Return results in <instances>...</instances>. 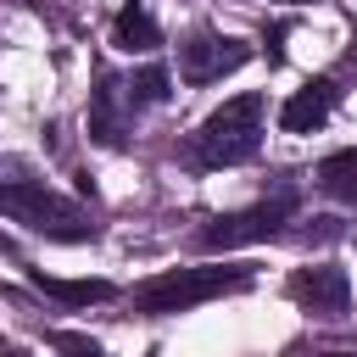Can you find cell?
<instances>
[{
    "label": "cell",
    "mask_w": 357,
    "mask_h": 357,
    "mask_svg": "<svg viewBox=\"0 0 357 357\" xmlns=\"http://www.w3.org/2000/svg\"><path fill=\"white\" fill-rule=\"evenodd\" d=\"M0 212L28 223L33 234H50V240H84L95 234L89 212L78 201H67L61 190L45 184V173L22 156H0Z\"/></svg>",
    "instance_id": "cell-1"
},
{
    "label": "cell",
    "mask_w": 357,
    "mask_h": 357,
    "mask_svg": "<svg viewBox=\"0 0 357 357\" xmlns=\"http://www.w3.org/2000/svg\"><path fill=\"white\" fill-rule=\"evenodd\" d=\"M262 134H268V100L262 95H234V100H223L218 112L201 117L184 156L195 167H240L262 151Z\"/></svg>",
    "instance_id": "cell-2"
},
{
    "label": "cell",
    "mask_w": 357,
    "mask_h": 357,
    "mask_svg": "<svg viewBox=\"0 0 357 357\" xmlns=\"http://www.w3.org/2000/svg\"><path fill=\"white\" fill-rule=\"evenodd\" d=\"M251 284V268L245 262H201V268H167L156 279H145L134 290V312L145 318H167V312H190L201 301H218V296H234Z\"/></svg>",
    "instance_id": "cell-3"
},
{
    "label": "cell",
    "mask_w": 357,
    "mask_h": 357,
    "mask_svg": "<svg viewBox=\"0 0 357 357\" xmlns=\"http://www.w3.org/2000/svg\"><path fill=\"white\" fill-rule=\"evenodd\" d=\"M167 100V67H139V73H100L89 95V134L100 145H123V134Z\"/></svg>",
    "instance_id": "cell-4"
},
{
    "label": "cell",
    "mask_w": 357,
    "mask_h": 357,
    "mask_svg": "<svg viewBox=\"0 0 357 357\" xmlns=\"http://www.w3.org/2000/svg\"><path fill=\"white\" fill-rule=\"evenodd\" d=\"M290 212H296V195L290 190H279V195H268V201H251V206H240V212H223V218H212L195 240L206 245V251H234V245H257V240H273L284 223H290Z\"/></svg>",
    "instance_id": "cell-5"
},
{
    "label": "cell",
    "mask_w": 357,
    "mask_h": 357,
    "mask_svg": "<svg viewBox=\"0 0 357 357\" xmlns=\"http://www.w3.org/2000/svg\"><path fill=\"white\" fill-rule=\"evenodd\" d=\"M251 61V45L234 33H195L178 45V78L184 84H218Z\"/></svg>",
    "instance_id": "cell-6"
},
{
    "label": "cell",
    "mask_w": 357,
    "mask_h": 357,
    "mask_svg": "<svg viewBox=\"0 0 357 357\" xmlns=\"http://www.w3.org/2000/svg\"><path fill=\"white\" fill-rule=\"evenodd\" d=\"M290 296H296L312 318H346V307H351V279H346V268H335V262H312V268H296V273H290Z\"/></svg>",
    "instance_id": "cell-7"
},
{
    "label": "cell",
    "mask_w": 357,
    "mask_h": 357,
    "mask_svg": "<svg viewBox=\"0 0 357 357\" xmlns=\"http://www.w3.org/2000/svg\"><path fill=\"white\" fill-rule=\"evenodd\" d=\"M335 78H307L284 106H279V128L284 134H312V128H324L329 123V112H335Z\"/></svg>",
    "instance_id": "cell-8"
},
{
    "label": "cell",
    "mask_w": 357,
    "mask_h": 357,
    "mask_svg": "<svg viewBox=\"0 0 357 357\" xmlns=\"http://www.w3.org/2000/svg\"><path fill=\"white\" fill-rule=\"evenodd\" d=\"M112 45L128 50V56H151V50L162 45V28H156V17L145 11V0H128V6L112 17Z\"/></svg>",
    "instance_id": "cell-9"
},
{
    "label": "cell",
    "mask_w": 357,
    "mask_h": 357,
    "mask_svg": "<svg viewBox=\"0 0 357 357\" xmlns=\"http://www.w3.org/2000/svg\"><path fill=\"white\" fill-rule=\"evenodd\" d=\"M312 184H318L329 201L357 206V145H346V151L324 156V162H318V173H312Z\"/></svg>",
    "instance_id": "cell-10"
},
{
    "label": "cell",
    "mask_w": 357,
    "mask_h": 357,
    "mask_svg": "<svg viewBox=\"0 0 357 357\" xmlns=\"http://www.w3.org/2000/svg\"><path fill=\"white\" fill-rule=\"evenodd\" d=\"M33 284H39L45 296L67 301V307H89V301H112V296H117V290H112L106 279H45V273H39Z\"/></svg>",
    "instance_id": "cell-11"
},
{
    "label": "cell",
    "mask_w": 357,
    "mask_h": 357,
    "mask_svg": "<svg viewBox=\"0 0 357 357\" xmlns=\"http://www.w3.org/2000/svg\"><path fill=\"white\" fill-rule=\"evenodd\" d=\"M290 6H301V0H290Z\"/></svg>",
    "instance_id": "cell-12"
}]
</instances>
